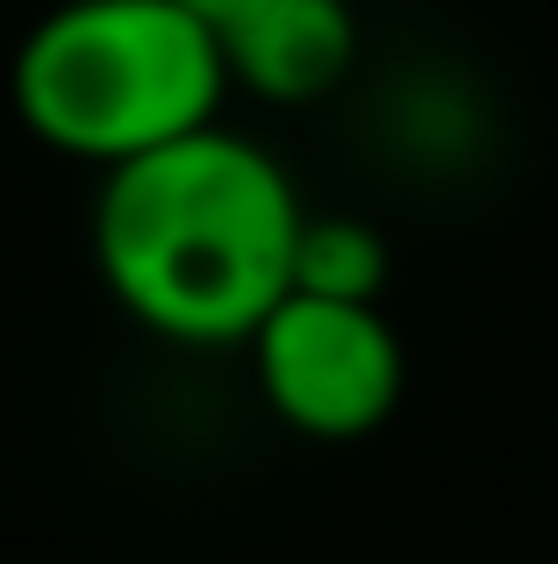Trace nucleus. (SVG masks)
<instances>
[{
    "label": "nucleus",
    "instance_id": "nucleus-5",
    "mask_svg": "<svg viewBox=\"0 0 558 564\" xmlns=\"http://www.w3.org/2000/svg\"><path fill=\"white\" fill-rule=\"evenodd\" d=\"M379 286H387V243H379V229H365V221H351V215H301L287 293L379 301Z\"/></svg>",
    "mask_w": 558,
    "mask_h": 564
},
{
    "label": "nucleus",
    "instance_id": "nucleus-4",
    "mask_svg": "<svg viewBox=\"0 0 558 564\" xmlns=\"http://www.w3.org/2000/svg\"><path fill=\"white\" fill-rule=\"evenodd\" d=\"M229 79H244L266 100H315L351 72L358 22L351 0H251L215 29Z\"/></svg>",
    "mask_w": 558,
    "mask_h": 564
},
{
    "label": "nucleus",
    "instance_id": "nucleus-6",
    "mask_svg": "<svg viewBox=\"0 0 558 564\" xmlns=\"http://www.w3.org/2000/svg\"><path fill=\"white\" fill-rule=\"evenodd\" d=\"M180 8H186V14H194V22H201V29L215 36V29H223V22H229L237 8H251V0H180Z\"/></svg>",
    "mask_w": 558,
    "mask_h": 564
},
{
    "label": "nucleus",
    "instance_id": "nucleus-2",
    "mask_svg": "<svg viewBox=\"0 0 558 564\" xmlns=\"http://www.w3.org/2000/svg\"><path fill=\"white\" fill-rule=\"evenodd\" d=\"M223 86V51L180 0H57L14 57L22 122L94 165L208 129Z\"/></svg>",
    "mask_w": 558,
    "mask_h": 564
},
{
    "label": "nucleus",
    "instance_id": "nucleus-1",
    "mask_svg": "<svg viewBox=\"0 0 558 564\" xmlns=\"http://www.w3.org/2000/svg\"><path fill=\"white\" fill-rule=\"evenodd\" d=\"M293 236L287 172L215 122L108 165L94 207L108 293L172 344H251L293 286Z\"/></svg>",
    "mask_w": 558,
    "mask_h": 564
},
{
    "label": "nucleus",
    "instance_id": "nucleus-3",
    "mask_svg": "<svg viewBox=\"0 0 558 564\" xmlns=\"http://www.w3.org/2000/svg\"><path fill=\"white\" fill-rule=\"evenodd\" d=\"M258 393L301 436H373L401 400V336L379 301L287 293L251 329Z\"/></svg>",
    "mask_w": 558,
    "mask_h": 564
}]
</instances>
